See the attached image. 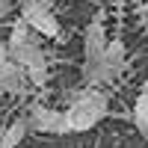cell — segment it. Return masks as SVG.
<instances>
[{
    "instance_id": "cell-1",
    "label": "cell",
    "mask_w": 148,
    "mask_h": 148,
    "mask_svg": "<svg viewBox=\"0 0 148 148\" xmlns=\"http://www.w3.org/2000/svg\"><path fill=\"white\" fill-rule=\"evenodd\" d=\"M107 116V95L98 92L95 86L83 89L77 98L71 101V107L65 110V119H68V127L77 130V133H86L98 127V121Z\"/></svg>"
},
{
    "instance_id": "cell-2",
    "label": "cell",
    "mask_w": 148,
    "mask_h": 148,
    "mask_svg": "<svg viewBox=\"0 0 148 148\" xmlns=\"http://www.w3.org/2000/svg\"><path fill=\"white\" fill-rule=\"evenodd\" d=\"M21 18L30 24L33 33H42L47 39H56V36L62 33V27H59L56 15L51 12V3H47V0H24Z\"/></svg>"
},
{
    "instance_id": "cell-3",
    "label": "cell",
    "mask_w": 148,
    "mask_h": 148,
    "mask_svg": "<svg viewBox=\"0 0 148 148\" xmlns=\"http://www.w3.org/2000/svg\"><path fill=\"white\" fill-rule=\"evenodd\" d=\"M27 121L33 125V130H39V133H71L65 113L51 110V107H33V116Z\"/></svg>"
},
{
    "instance_id": "cell-4",
    "label": "cell",
    "mask_w": 148,
    "mask_h": 148,
    "mask_svg": "<svg viewBox=\"0 0 148 148\" xmlns=\"http://www.w3.org/2000/svg\"><path fill=\"white\" fill-rule=\"evenodd\" d=\"M104 47H107L104 27H101V21H92L89 27H86V33H83V53H86L83 65H95V62H101Z\"/></svg>"
},
{
    "instance_id": "cell-5",
    "label": "cell",
    "mask_w": 148,
    "mask_h": 148,
    "mask_svg": "<svg viewBox=\"0 0 148 148\" xmlns=\"http://www.w3.org/2000/svg\"><path fill=\"white\" fill-rule=\"evenodd\" d=\"M27 71H24L18 62H3L0 65V92H12V95H21L27 89Z\"/></svg>"
},
{
    "instance_id": "cell-6",
    "label": "cell",
    "mask_w": 148,
    "mask_h": 148,
    "mask_svg": "<svg viewBox=\"0 0 148 148\" xmlns=\"http://www.w3.org/2000/svg\"><path fill=\"white\" fill-rule=\"evenodd\" d=\"M27 130H30V121L27 119H15L9 127L0 130V148H18L24 142V136H27Z\"/></svg>"
},
{
    "instance_id": "cell-7",
    "label": "cell",
    "mask_w": 148,
    "mask_h": 148,
    "mask_svg": "<svg viewBox=\"0 0 148 148\" xmlns=\"http://www.w3.org/2000/svg\"><path fill=\"white\" fill-rule=\"evenodd\" d=\"M101 62H107V65H119V68H127V51H125V42H121V39L107 42Z\"/></svg>"
},
{
    "instance_id": "cell-8",
    "label": "cell",
    "mask_w": 148,
    "mask_h": 148,
    "mask_svg": "<svg viewBox=\"0 0 148 148\" xmlns=\"http://www.w3.org/2000/svg\"><path fill=\"white\" fill-rule=\"evenodd\" d=\"M133 121H136V130L142 136H148V92H142L133 104Z\"/></svg>"
},
{
    "instance_id": "cell-9",
    "label": "cell",
    "mask_w": 148,
    "mask_h": 148,
    "mask_svg": "<svg viewBox=\"0 0 148 148\" xmlns=\"http://www.w3.org/2000/svg\"><path fill=\"white\" fill-rule=\"evenodd\" d=\"M27 42H36V39H33L30 24L21 18V21H15V27H12V33H9V45H6V47H18V45H27Z\"/></svg>"
},
{
    "instance_id": "cell-10",
    "label": "cell",
    "mask_w": 148,
    "mask_h": 148,
    "mask_svg": "<svg viewBox=\"0 0 148 148\" xmlns=\"http://www.w3.org/2000/svg\"><path fill=\"white\" fill-rule=\"evenodd\" d=\"M3 62H9V47H6V42L0 39V65Z\"/></svg>"
},
{
    "instance_id": "cell-11",
    "label": "cell",
    "mask_w": 148,
    "mask_h": 148,
    "mask_svg": "<svg viewBox=\"0 0 148 148\" xmlns=\"http://www.w3.org/2000/svg\"><path fill=\"white\" fill-rule=\"evenodd\" d=\"M9 15V0H0V21Z\"/></svg>"
},
{
    "instance_id": "cell-12",
    "label": "cell",
    "mask_w": 148,
    "mask_h": 148,
    "mask_svg": "<svg viewBox=\"0 0 148 148\" xmlns=\"http://www.w3.org/2000/svg\"><path fill=\"white\" fill-rule=\"evenodd\" d=\"M0 130H3V127H0Z\"/></svg>"
},
{
    "instance_id": "cell-13",
    "label": "cell",
    "mask_w": 148,
    "mask_h": 148,
    "mask_svg": "<svg viewBox=\"0 0 148 148\" xmlns=\"http://www.w3.org/2000/svg\"><path fill=\"white\" fill-rule=\"evenodd\" d=\"M145 18H148V15H145Z\"/></svg>"
}]
</instances>
